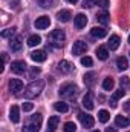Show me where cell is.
<instances>
[{
	"label": "cell",
	"mask_w": 130,
	"mask_h": 132,
	"mask_svg": "<svg viewBox=\"0 0 130 132\" xmlns=\"http://www.w3.org/2000/svg\"><path fill=\"white\" fill-rule=\"evenodd\" d=\"M98 22L101 23V25H107L109 23V14L104 11V12H101V14H98Z\"/></svg>",
	"instance_id": "f1b7e54d"
},
{
	"label": "cell",
	"mask_w": 130,
	"mask_h": 132,
	"mask_svg": "<svg viewBox=\"0 0 130 132\" xmlns=\"http://www.w3.org/2000/svg\"><path fill=\"white\" fill-rule=\"evenodd\" d=\"M116 68H118L119 71H126V69L129 68V60H127L126 57H118V59H116Z\"/></svg>",
	"instance_id": "44dd1931"
},
{
	"label": "cell",
	"mask_w": 130,
	"mask_h": 132,
	"mask_svg": "<svg viewBox=\"0 0 130 132\" xmlns=\"http://www.w3.org/2000/svg\"><path fill=\"white\" fill-rule=\"evenodd\" d=\"M106 132H116V129H115V128H107Z\"/></svg>",
	"instance_id": "60d3db41"
},
{
	"label": "cell",
	"mask_w": 130,
	"mask_h": 132,
	"mask_svg": "<svg viewBox=\"0 0 130 132\" xmlns=\"http://www.w3.org/2000/svg\"><path fill=\"white\" fill-rule=\"evenodd\" d=\"M119 42H121V38L118 37V35H110V38H109V42H107V46L112 49V51H115V49H118V46H119Z\"/></svg>",
	"instance_id": "2e32d148"
},
{
	"label": "cell",
	"mask_w": 130,
	"mask_h": 132,
	"mask_svg": "<svg viewBox=\"0 0 130 132\" xmlns=\"http://www.w3.org/2000/svg\"><path fill=\"white\" fill-rule=\"evenodd\" d=\"M86 51H87V45H86L84 42H81V40L75 42L73 46H72V54H73V55H81V54H84Z\"/></svg>",
	"instance_id": "8992f818"
},
{
	"label": "cell",
	"mask_w": 130,
	"mask_h": 132,
	"mask_svg": "<svg viewBox=\"0 0 130 132\" xmlns=\"http://www.w3.org/2000/svg\"><path fill=\"white\" fill-rule=\"evenodd\" d=\"M94 5H95V0H84L81 6H83V8H90V6H94Z\"/></svg>",
	"instance_id": "74e56055"
},
{
	"label": "cell",
	"mask_w": 130,
	"mask_h": 132,
	"mask_svg": "<svg viewBox=\"0 0 130 132\" xmlns=\"http://www.w3.org/2000/svg\"><path fill=\"white\" fill-rule=\"evenodd\" d=\"M58 123H60V118H58L57 115L51 117L49 121H48V129H46V132H55L57 128H58Z\"/></svg>",
	"instance_id": "30bf717a"
},
{
	"label": "cell",
	"mask_w": 130,
	"mask_h": 132,
	"mask_svg": "<svg viewBox=\"0 0 130 132\" xmlns=\"http://www.w3.org/2000/svg\"><path fill=\"white\" fill-rule=\"evenodd\" d=\"M94 132H99V131H94Z\"/></svg>",
	"instance_id": "ee69618b"
},
{
	"label": "cell",
	"mask_w": 130,
	"mask_h": 132,
	"mask_svg": "<svg viewBox=\"0 0 130 132\" xmlns=\"http://www.w3.org/2000/svg\"><path fill=\"white\" fill-rule=\"evenodd\" d=\"M22 109H23L25 112H29V111H32L34 109V104L32 103H29V101H25V103L22 104Z\"/></svg>",
	"instance_id": "d590c367"
},
{
	"label": "cell",
	"mask_w": 130,
	"mask_h": 132,
	"mask_svg": "<svg viewBox=\"0 0 130 132\" xmlns=\"http://www.w3.org/2000/svg\"><path fill=\"white\" fill-rule=\"evenodd\" d=\"M124 92H126L124 89H119V91H115V92H113V95H112V98H110V103H109V104H110L112 108H116V101H118L119 98H123V95H124Z\"/></svg>",
	"instance_id": "ac0fdd59"
},
{
	"label": "cell",
	"mask_w": 130,
	"mask_h": 132,
	"mask_svg": "<svg viewBox=\"0 0 130 132\" xmlns=\"http://www.w3.org/2000/svg\"><path fill=\"white\" fill-rule=\"evenodd\" d=\"M23 132H38L40 131V126H37V125H34L32 121H29L26 126H23Z\"/></svg>",
	"instance_id": "83f0119b"
},
{
	"label": "cell",
	"mask_w": 130,
	"mask_h": 132,
	"mask_svg": "<svg viewBox=\"0 0 130 132\" xmlns=\"http://www.w3.org/2000/svg\"><path fill=\"white\" fill-rule=\"evenodd\" d=\"M95 72H87L86 75H84V85L87 86V88H92L94 85H95Z\"/></svg>",
	"instance_id": "ffe728a7"
},
{
	"label": "cell",
	"mask_w": 130,
	"mask_h": 132,
	"mask_svg": "<svg viewBox=\"0 0 130 132\" xmlns=\"http://www.w3.org/2000/svg\"><path fill=\"white\" fill-rule=\"evenodd\" d=\"M46 57H48V55H46L44 51H32V52H31V59H32L34 62H37V63L44 62Z\"/></svg>",
	"instance_id": "5bb4252c"
},
{
	"label": "cell",
	"mask_w": 130,
	"mask_h": 132,
	"mask_svg": "<svg viewBox=\"0 0 130 132\" xmlns=\"http://www.w3.org/2000/svg\"><path fill=\"white\" fill-rule=\"evenodd\" d=\"M11 49L14 51V52H17V51H20L22 49V37H15L14 40L11 38Z\"/></svg>",
	"instance_id": "7402d4cb"
},
{
	"label": "cell",
	"mask_w": 130,
	"mask_h": 132,
	"mask_svg": "<svg viewBox=\"0 0 130 132\" xmlns=\"http://www.w3.org/2000/svg\"><path fill=\"white\" fill-rule=\"evenodd\" d=\"M31 121L37 126H41V114H34L31 117Z\"/></svg>",
	"instance_id": "d6a6232c"
},
{
	"label": "cell",
	"mask_w": 130,
	"mask_h": 132,
	"mask_svg": "<svg viewBox=\"0 0 130 132\" xmlns=\"http://www.w3.org/2000/svg\"><path fill=\"white\" fill-rule=\"evenodd\" d=\"M129 54H130V52H129Z\"/></svg>",
	"instance_id": "f6af8a7d"
},
{
	"label": "cell",
	"mask_w": 130,
	"mask_h": 132,
	"mask_svg": "<svg viewBox=\"0 0 130 132\" xmlns=\"http://www.w3.org/2000/svg\"><path fill=\"white\" fill-rule=\"evenodd\" d=\"M54 109L57 111V112H61V114H64L69 111V106H67V103L64 101H57L55 104H54Z\"/></svg>",
	"instance_id": "d4e9b609"
},
{
	"label": "cell",
	"mask_w": 130,
	"mask_h": 132,
	"mask_svg": "<svg viewBox=\"0 0 130 132\" xmlns=\"http://www.w3.org/2000/svg\"><path fill=\"white\" fill-rule=\"evenodd\" d=\"M95 5L101 6V8H107L110 3H109V0H95Z\"/></svg>",
	"instance_id": "8d00e7d4"
},
{
	"label": "cell",
	"mask_w": 130,
	"mask_h": 132,
	"mask_svg": "<svg viewBox=\"0 0 130 132\" xmlns=\"http://www.w3.org/2000/svg\"><path fill=\"white\" fill-rule=\"evenodd\" d=\"M69 2H70V3H77L78 0H69Z\"/></svg>",
	"instance_id": "b9f144b4"
},
{
	"label": "cell",
	"mask_w": 130,
	"mask_h": 132,
	"mask_svg": "<svg viewBox=\"0 0 130 132\" xmlns=\"http://www.w3.org/2000/svg\"><path fill=\"white\" fill-rule=\"evenodd\" d=\"M81 65L83 66H92L94 65V60L90 57H81Z\"/></svg>",
	"instance_id": "e575fe53"
},
{
	"label": "cell",
	"mask_w": 130,
	"mask_h": 132,
	"mask_svg": "<svg viewBox=\"0 0 130 132\" xmlns=\"http://www.w3.org/2000/svg\"><path fill=\"white\" fill-rule=\"evenodd\" d=\"M9 91L12 94H18L20 91H23V81L18 80V78H12L9 81Z\"/></svg>",
	"instance_id": "ba28073f"
},
{
	"label": "cell",
	"mask_w": 130,
	"mask_h": 132,
	"mask_svg": "<svg viewBox=\"0 0 130 132\" xmlns=\"http://www.w3.org/2000/svg\"><path fill=\"white\" fill-rule=\"evenodd\" d=\"M124 111H130V100H127L124 103Z\"/></svg>",
	"instance_id": "ab89813d"
},
{
	"label": "cell",
	"mask_w": 130,
	"mask_h": 132,
	"mask_svg": "<svg viewBox=\"0 0 130 132\" xmlns=\"http://www.w3.org/2000/svg\"><path fill=\"white\" fill-rule=\"evenodd\" d=\"M49 38H51V42L55 45V46H60L63 42H64L66 38V34L61 31V29H54L52 32L49 34Z\"/></svg>",
	"instance_id": "3957f363"
},
{
	"label": "cell",
	"mask_w": 130,
	"mask_h": 132,
	"mask_svg": "<svg viewBox=\"0 0 130 132\" xmlns=\"http://www.w3.org/2000/svg\"><path fill=\"white\" fill-rule=\"evenodd\" d=\"M119 85H121V89H130V78L129 77H123L119 78Z\"/></svg>",
	"instance_id": "f546056e"
},
{
	"label": "cell",
	"mask_w": 130,
	"mask_h": 132,
	"mask_svg": "<svg viewBox=\"0 0 130 132\" xmlns=\"http://www.w3.org/2000/svg\"><path fill=\"white\" fill-rule=\"evenodd\" d=\"M58 71H60V72H63V74H69V72H72V71H73V66L70 65L67 60H61V62L58 63Z\"/></svg>",
	"instance_id": "7c38bea8"
},
{
	"label": "cell",
	"mask_w": 130,
	"mask_h": 132,
	"mask_svg": "<svg viewBox=\"0 0 130 132\" xmlns=\"http://www.w3.org/2000/svg\"><path fill=\"white\" fill-rule=\"evenodd\" d=\"M70 17H72V14H70V11L69 9H61V11H58V14H57V19H58V22H69L70 20Z\"/></svg>",
	"instance_id": "9a60e30c"
},
{
	"label": "cell",
	"mask_w": 130,
	"mask_h": 132,
	"mask_svg": "<svg viewBox=\"0 0 130 132\" xmlns=\"http://www.w3.org/2000/svg\"><path fill=\"white\" fill-rule=\"evenodd\" d=\"M78 118H80V121H81V125H83L84 128H94V125H95L94 117H92V115H89V114L80 112V114H78Z\"/></svg>",
	"instance_id": "277c9868"
},
{
	"label": "cell",
	"mask_w": 130,
	"mask_h": 132,
	"mask_svg": "<svg viewBox=\"0 0 130 132\" xmlns=\"http://www.w3.org/2000/svg\"><path fill=\"white\" fill-rule=\"evenodd\" d=\"M14 34H15V28H9V29H5L0 35H2L3 38H9V37L12 38V35H14Z\"/></svg>",
	"instance_id": "1f68e13d"
},
{
	"label": "cell",
	"mask_w": 130,
	"mask_h": 132,
	"mask_svg": "<svg viewBox=\"0 0 130 132\" xmlns=\"http://www.w3.org/2000/svg\"><path fill=\"white\" fill-rule=\"evenodd\" d=\"M35 28L37 29H46V28H49V25H51V19L48 17V15H41V17H38L37 20H35Z\"/></svg>",
	"instance_id": "52a82bcc"
},
{
	"label": "cell",
	"mask_w": 130,
	"mask_h": 132,
	"mask_svg": "<svg viewBox=\"0 0 130 132\" xmlns=\"http://www.w3.org/2000/svg\"><path fill=\"white\" fill-rule=\"evenodd\" d=\"M77 131V125L73 121H67L64 123V132H75Z\"/></svg>",
	"instance_id": "4dcf8cb0"
},
{
	"label": "cell",
	"mask_w": 130,
	"mask_h": 132,
	"mask_svg": "<svg viewBox=\"0 0 130 132\" xmlns=\"http://www.w3.org/2000/svg\"><path fill=\"white\" fill-rule=\"evenodd\" d=\"M109 118H110V114H109L106 109H101V111L98 112V120H99L101 123H107Z\"/></svg>",
	"instance_id": "484cf974"
},
{
	"label": "cell",
	"mask_w": 130,
	"mask_h": 132,
	"mask_svg": "<svg viewBox=\"0 0 130 132\" xmlns=\"http://www.w3.org/2000/svg\"><path fill=\"white\" fill-rule=\"evenodd\" d=\"M38 74H40V69H38V68H32V69H31V72H29V77L34 78V77H35V75H38Z\"/></svg>",
	"instance_id": "f35d334b"
},
{
	"label": "cell",
	"mask_w": 130,
	"mask_h": 132,
	"mask_svg": "<svg viewBox=\"0 0 130 132\" xmlns=\"http://www.w3.org/2000/svg\"><path fill=\"white\" fill-rule=\"evenodd\" d=\"M40 43H41V37L37 35V34H34V35H31V37L28 38V45H29V46H37V45H40Z\"/></svg>",
	"instance_id": "4316f807"
},
{
	"label": "cell",
	"mask_w": 130,
	"mask_h": 132,
	"mask_svg": "<svg viewBox=\"0 0 130 132\" xmlns=\"http://www.w3.org/2000/svg\"><path fill=\"white\" fill-rule=\"evenodd\" d=\"M97 57L99 60H107V57H109V51H107V48L106 46H99L97 49Z\"/></svg>",
	"instance_id": "603a6c76"
},
{
	"label": "cell",
	"mask_w": 130,
	"mask_h": 132,
	"mask_svg": "<svg viewBox=\"0 0 130 132\" xmlns=\"http://www.w3.org/2000/svg\"><path fill=\"white\" fill-rule=\"evenodd\" d=\"M73 23H75V28H77V29H81V28L86 26V23H87V17H86L84 14H77L75 19H73Z\"/></svg>",
	"instance_id": "9c48e42d"
},
{
	"label": "cell",
	"mask_w": 130,
	"mask_h": 132,
	"mask_svg": "<svg viewBox=\"0 0 130 132\" xmlns=\"http://www.w3.org/2000/svg\"><path fill=\"white\" fill-rule=\"evenodd\" d=\"M37 3L40 6H43V8H49V6H52L54 0H37Z\"/></svg>",
	"instance_id": "836d02e7"
},
{
	"label": "cell",
	"mask_w": 130,
	"mask_h": 132,
	"mask_svg": "<svg viewBox=\"0 0 130 132\" xmlns=\"http://www.w3.org/2000/svg\"><path fill=\"white\" fill-rule=\"evenodd\" d=\"M115 125H116L118 128H127L130 125V120L126 118L124 115H116V117H115Z\"/></svg>",
	"instance_id": "e0dca14e"
},
{
	"label": "cell",
	"mask_w": 130,
	"mask_h": 132,
	"mask_svg": "<svg viewBox=\"0 0 130 132\" xmlns=\"http://www.w3.org/2000/svg\"><path fill=\"white\" fill-rule=\"evenodd\" d=\"M90 34H92V37L103 38V37H106V35H107V29L99 28V26H95V28H92V29H90Z\"/></svg>",
	"instance_id": "d6986e66"
},
{
	"label": "cell",
	"mask_w": 130,
	"mask_h": 132,
	"mask_svg": "<svg viewBox=\"0 0 130 132\" xmlns=\"http://www.w3.org/2000/svg\"><path fill=\"white\" fill-rule=\"evenodd\" d=\"M9 118L12 123H18L20 121V109L18 106H12L11 111H9Z\"/></svg>",
	"instance_id": "4fadbf2b"
},
{
	"label": "cell",
	"mask_w": 130,
	"mask_h": 132,
	"mask_svg": "<svg viewBox=\"0 0 130 132\" xmlns=\"http://www.w3.org/2000/svg\"><path fill=\"white\" fill-rule=\"evenodd\" d=\"M43 88H44V81L43 80H34L31 85H28L25 88V97L26 98H34V97L40 95Z\"/></svg>",
	"instance_id": "6da1fadb"
},
{
	"label": "cell",
	"mask_w": 130,
	"mask_h": 132,
	"mask_svg": "<svg viewBox=\"0 0 130 132\" xmlns=\"http://www.w3.org/2000/svg\"><path fill=\"white\" fill-rule=\"evenodd\" d=\"M113 86H115V81H113L112 77L104 78V81H103V89L104 91H113Z\"/></svg>",
	"instance_id": "cb8c5ba5"
},
{
	"label": "cell",
	"mask_w": 130,
	"mask_h": 132,
	"mask_svg": "<svg viewBox=\"0 0 130 132\" xmlns=\"http://www.w3.org/2000/svg\"><path fill=\"white\" fill-rule=\"evenodd\" d=\"M83 106H84V109H87V111H92V109L95 108L94 100H92V92H87V94L84 95V98H83Z\"/></svg>",
	"instance_id": "8fae6325"
},
{
	"label": "cell",
	"mask_w": 130,
	"mask_h": 132,
	"mask_svg": "<svg viewBox=\"0 0 130 132\" xmlns=\"http://www.w3.org/2000/svg\"><path fill=\"white\" fill-rule=\"evenodd\" d=\"M26 69H28V65L23 60H15V62L11 63V71L14 74H23Z\"/></svg>",
	"instance_id": "5b68a950"
},
{
	"label": "cell",
	"mask_w": 130,
	"mask_h": 132,
	"mask_svg": "<svg viewBox=\"0 0 130 132\" xmlns=\"http://www.w3.org/2000/svg\"><path fill=\"white\" fill-rule=\"evenodd\" d=\"M129 45H130V34H129Z\"/></svg>",
	"instance_id": "7bdbcfd3"
},
{
	"label": "cell",
	"mask_w": 130,
	"mask_h": 132,
	"mask_svg": "<svg viewBox=\"0 0 130 132\" xmlns=\"http://www.w3.org/2000/svg\"><path fill=\"white\" fill-rule=\"evenodd\" d=\"M78 94V88L75 86V85H72V83H67V85H63L61 88H60V95L61 97H75Z\"/></svg>",
	"instance_id": "7a4b0ae2"
}]
</instances>
